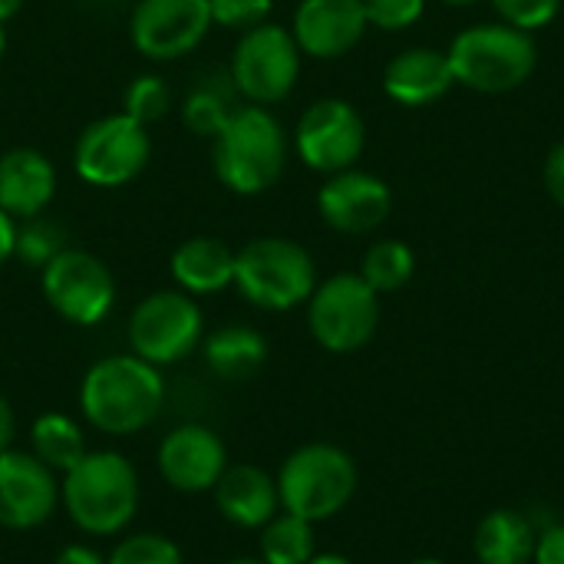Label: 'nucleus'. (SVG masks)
Instances as JSON below:
<instances>
[{"label":"nucleus","instance_id":"1","mask_svg":"<svg viewBox=\"0 0 564 564\" xmlns=\"http://www.w3.org/2000/svg\"><path fill=\"white\" fill-rule=\"evenodd\" d=\"M165 403V380L159 367L135 354H112L96 360L79 383L83 416L106 436H132L145 430Z\"/></svg>","mask_w":564,"mask_h":564},{"label":"nucleus","instance_id":"2","mask_svg":"<svg viewBox=\"0 0 564 564\" xmlns=\"http://www.w3.org/2000/svg\"><path fill=\"white\" fill-rule=\"evenodd\" d=\"M288 132L268 106L245 102L212 139V169L235 195L268 192L288 165Z\"/></svg>","mask_w":564,"mask_h":564},{"label":"nucleus","instance_id":"3","mask_svg":"<svg viewBox=\"0 0 564 564\" xmlns=\"http://www.w3.org/2000/svg\"><path fill=\"white\" fill-rule=\"evenodd\" d=\"M69 522L86 535L122 532L139 509V476L122 453H86L59 482Z\"/></svg>","mask_w":564,"mask_h":564},{"label":"nucleus","instance_id":"4","mask_svg":"<svg viewBox=\"0 0 564 564\" xmlns=\"http://www.w3.org/2000/svg\"><path fill=\"white\" fill-rule=\"evenodd\" d=\"M446 56L456 83L476 93H509L522 86L539 63L532 33L509 23H476L463 30Z\"/></svg>","mask_w":564,"mask_h":564},{"label":"nucleus","instance_id":"5","mask_svg":"<svg viewBox=\"0 0 564 564\" xmlns=\"http://www.w3.org/2000/svg\"><path fill=\"white\" fill-rule=\"evenodd\" d=\"M235 288L261 311H291L314 294L317 264L291 238H254L235 251Z\"/></svg>","mask_w":564,"mask_h":564},{"label":"nucleus","instance_id":"6","mask_svg":"<svg viewBox=\"0 0 564 564\" xmlns=\"http://www.w3.org/2000/svg\"><path fill=\"white\" fill-rule=\"evenodd\" d=\"M357 492V463L330 443H307L294 449L278 473L281 509L307 522H327Z\"/></svg>","mask_w":564,"mask_h":564},{"label":"nucleus","instance_id":"7","mask_svg":"<svg viewBox=\"0 0 564 564\" xmlns=\"http://www.w3.org/2000/svg\"><path fill=\"white\" fill-rule=\"evenodd\" d=\"M301 46L281 23H261L238 33L228 76L245 102L274 106L288 99L301 76Z\"/></svg>","mask_w":564,"mask_h":564},{"label":"nucleus","instance_id":"8","mask_svg":"<svg viewBox=\"0 0 564 564\" xmlns=\"http://www.w3.org/2000/svg\"><path fill=\"white\" fill-rule=\"evenodd\" d=\"M307 327L324 350L354 354L380 327V294L360 274H334L307 297Z\"/></svg>","mask_w":564,"mask_h":564},{"label":"nucleus","instance_id":"9","mask_svg":"<svg viewBox=\"0 0 564 564\" xmlns=\"http://www.w3.org/2000/svg\"><path fill=\"white\" fill-rule=\"evenodd\" d=\"M152 159L149 126L126 112L102 116L89 122L73 149L76 175L93 188H122L129 185Z\"/></svg>","mask_w":564,"mask_h":564},{"label":"nucleus","instance_id":"10","mask_svg":"<svg viewBox=\"0 0 564 564\" xmlns=\"http://www.w3.org/2000/svg\"><path fill=\"white\" fill-rule=\"evenodd\" d=\"M205 340V317L192 294L185 291H152L142 297L129 317L132 354L152 367H169L185 360Z\"/></svg>","mask_w":564,"mask_h":564},{"label":"nucleus","instance_id":"11","mask_svg":"<svg viewBox=\"0 0 564 564\" xmlns=\"http://www.w3.org/2000/svg\"><path fill=\"white\" fill-rule=\"evenodd\" d=\"M40 288L46 304L76 327H96L116 304V281L106 261L83 248H63L40 268Z\"/></svg>","mask_w":564,"mask_h":564},{"label":"nucleus","instance_id":"12","mask_svg":"<svg viewBox=\"0 0 564 564\" xmlns=\"http://www.w3.org/2000/svg\"><path fill=\"white\" fill-rule=\"evenodd\" d=\"M364 145L367 126L347 99H317L304 109V116L294 126L297 159L321 175L354 169L364 155Z\"/></svg>","mask_w":564,"mask_h":564},{"label":"nucleus","instance_id":"13","mask_svg":"<svg viewBox=\"0 0 564 564\" xmlns=\"http://www.w3.org/2000/svg\"><path fill=\"white\" fill-rule=\"evenodd\" d=\"M212 26L208 0H139L129 17L132 46L152 63H172L198 50Z\"/></svg>","mask_w":564,"mask_h":564},{"label":"nucleus","instance_id":"14","mask_svg":"<svg viewBox=\"0 0 564 564\" xmlns=\"http://www.w3.org/2000/svg\"><path fill=\"white\" fill-rule=\"evenodd\" d=\"M59 506L56 473L33 453H0V525L10 532L40 529Z\"/></svg>","mask_w":564,"mask_h":564},{"label":"nucleus","instance_id":"15","mask_svg":"<svg viewBox=\"0 0 564 564\" xmlns=\"http://www.w3.org/2000/svg\"><path fill=\"white\" fill-rule=\"evenodd\" d=\"M393 208V195L383 178L344 169L327 175V182L317 192V212L324 225H330L340 235H370L377 231Z\"/></svg>","mask_w":564,"mask_h":564},{"label":"nucleus","instance_id":"16","mask_svg":"<svg viewBox=\"0 0 564 564\" xmlns=\"http://www.w3.org/2000/svg\"><path fill=\"white\" fill-rule=\"evenodd\" d=\"M155 463L162 479L175 492L202 496L212 492L221 473L228 469V449L218 440V433H212L208 426L185 423L162 440Z\"/></svg>","mask_w":564,"mask_h":564},{"label":"nucleus","instance_id":"17","mask_svg":"<svg viewBox=\"0 0 564 564\" xmlns=\"http://www.w3.org/2000/svg\"><path fill=\"white\" fill-rule=\"evenodd\" d=\"M367 26L364 0H301L288 30L304 56L337 59L364 40Z\"/></svg>","mask_w":564,"mask_h":564},{"label":"nucleus","instance_id":"18","mask_svg":"<svg viewBox=\"0 0 564 564\" xmlns=\"http://www.w3.org/2000/svg\"><path fill=\"white\" fill-rule=\"evenodd\" d=\"M53 195H56V169L40 149L20 145L0 155V208L10 218L26 221L43 215Z\"/></svg>","mask_w":564,"mask_h":564},{"label":"nucleus","instance_id":"19","mask_svg":"<svg viewBox=\"0 0 564 564\" xmlns=\"http://www.w3.org/2000/svg\"><path fill=\"white\" fill-rule=\"evenodd\" d=\"M212 492H215V506L225 516V522H231L238 529H264L281 509L278 479H271L264 469H258L251 463L228 466Z\"/></svg>","mask_w":564,"mask_h":564},{"label":"nucleus","instance_id":"20","mask_svg":"<svg viewBox=\"0 0 564 564\" xmlns=\"http://www.w3.org/2000/svg\"><path fill=\"white\" fill-rule=\"evenodd\" d=\"M456 83L449 56L433 46H413L390 59L383 73V89L400 106H430L449 93Z\"/></svg>","mask_w":564,"mask_h":564},{"label":"nucleus","instance_id":"21","mask_svg":"<svg viewBox=\"0 0 564 564\" xmlns=\"http://www.w3.org/2000/svg\"><path fill=\"white\" fill-rule=\"evenodd\" d=\"M172 281L192 297L221 294L235 284V251L212 235H195L172 251Z\"/></svg>","mask_w":564,"mask_h":564},{"label":"nucleus","instance_id":"22","mask_svg":"<svg viewBox=\"0 0 564 564\" xmlns=\"http://www.w3.org/2000/svg\"><path fill=\"white\" fill-rule=\"evenodd\" d=\"M202 354L215 377L228 383H245L264 367L268 340L248 324H225L202 340Z\"/></svg>","mask_w":564,"mask_h":564},{"label":"nucleus","instance_id":"23","mask_svg":"<svg viewBox=\"0 0 564 564\" xmlns=\"http://www.w3.org/2000/svg\"><path fill=\"white\" fill-rule=\"evenodd\" d=\"M539 545L535 525L516 509H492L476 525V558L479 564H532Z\"/></svg>","mask_w":564,"mask_h":564},{"label":"nucleus","instance_id":"24","mask_svg":"<svg viewBox=\"0 0 564 564\" xmlns=\"http://www.w3.org/2000/svg\"><path fill=\"white\" fill-rule=\"evenodd\" d=\"M235 109H238V89L225 69V73L202 76L192 83V89L182 99V122L188 132L202 139H215Z\"/></svg>","mask_w":564,"mask_h":564},{"label":"nucleus","instance_id":"25","mask_svg":"<svg viewBox=\"0 0 564 564\" xmlns=\"http://www.w3.org/2000/svg\"><path fill=\"white\" fill-rule=\"evenodd\" d=\"M30 443H33V456L53 473H69L89 453L79 423L63 413L36 416L30 430Z\"/></svg>","mask_w":564,"mask_h":564},{"label":"nucleus","instance_id":"26","mask_svg":"<svg viewBox=\"0 0 564 564\" xmlns=\"http://www.w3.org/2000/svg\"><path fill=\"white\" fill-rule=\"evenodd\" d=\"M314 522L281 512L261 529V562L307 564L314 558Z\"/></svg>","mask_w":564,"mask_h":564},{"label":"nucleus","instance_id":"27","mask_svg":"<svg viewBox=\"0 0 564 564\" xmlns=\"http://www.w3.org/2000/svg\"><path fill=\"white\" fill-rule=\"evenodd\" d=\"M413 271H416V254L410 251V245L393 241V238L370 245V251L364 254V264H360V278L377 294H393V291L406 288Z\"/></svg>","mask_w":564,"mask_h":564},{"label":"nucleus","instance_id":"28","mask_svg":"<svg viewBox=\"0 0 564 564\" xmlns=\"http://www.w3.org/2000/svg\"><path fill=\"white\" fill-rule=\"evenodd\" d=\"M66 245V231L59 221H50L43 215L17 221V245H13V258H20L30 268H43L50 264Z\"/></svg>","mask_w":564,"mask_h":564},{"label":"nucleus","instance_id":"29","mask_svg":"<svg viewBox=\"0 0 564 564\" xmlns=\"http://www.w3.org/2000/svg\"><path fill=\"white\" fill-rule=\"evenodd\" d=\"M169 109H172V89H169V83H165L162 76H155V73L135 76V79L126 86V93H122V112L132 116V119H139L142 126L162 119Z\"/></svg>","mask_w":564,"mask_h":564},{"label":"nucleus","instance_id":"30","mask_svg":"<svg viewBox=\"0 0 564 564\" xmlns=\"http://www.w3.org/2000/svg\"><path fill=\"white\" fill-rule=\"evenodd\" d=\"M106 564H185V558H182V549L172 539L142 532V535L122 539L109 552Z\"/></svg>","mask_w":564,"mask_h":564},{"label":"nucleus","instance_id":"31","mask_svg":"<svg viewBox=\"0 0 564 564\" xmlns=\"http://www.w3.org/2000/svg\"><path fill=\"white\" fill-rule=\"evenodd\" d=\"M208 7H212V23L215 26L245 33L251 26L268 23V17L274 10V0H208Z\"/></svg>","mask_w":564,"mask_h":564},{"label":"nucleus","instance_id":"32","mask_svg":"<svg viewBox=\"0 0 564 564\" xmlns=\"http://www.w3.org/2000/svg\"><path fill=\"white\" fill-rule=\"evenodd\" d=\"M492 7L499 10L502 23L532 33L539 26H549L558 17L562 0H492Z\"/></svg>","mask_w":564,"mask_h":564},{"label":"nucleus","instance_id":"33","mask_svg":"<svg viewBox=\"0 0 564 564\" xmlns=\"http://www.w3.org/2000/svg\"><path fill=\"white\" fill-rule=\"evenodd\" d=\"M426 10V0H364L367 23L387 33L413 26Z\"/></svg>","mask_w":564,"mask_h":564},{"label":"nucleus","instance_id":"34","mask_svg":"<svg viewBox=\"0 0 564 564\" xmlns=\"http://www.w3.org/2000/svg\"><path fill=\"white\" fill-rule=\"evenodd\" d=\"M532 564H564V525H549L539 535Z\"/></svg>","mask_w":564,"mask_h":564},{"label":"nucleus","instance_id":"35","mask_svg":"<svg viewBox=\"0 0 564 564\" xmlns=\"http://www.w3.org/2000/svg\"><path fill=\"white\" fill-rule=\"evenodd\" d=\"M545 188L564 208V142H558L545 159Z\"/></svg>","mask_w":564,"mask_h":564},{"label":"nucleus","instance_id":"36","mask_svg":"<svg viewBox=\"0 0 564 564\" xmlns=\"http://www.w3.org/2000/svg\"><path fill=\"white\" fill-rule=\"evenodd\" d=\"M13 245H17V218H10L0 208V268L13 258Z\"/></svg>","mask_w":564,"mask_h":564},{"label":"nucleus","instance_id":"37","mask_svg":"<svg viewBox=\"0 0 564 564\" xmlns=\"http://www.w3.org/2000/svg\"><path fill=\"white\" fill-rule=\"evenodd\" d=\"M53 564H106L99 552H93L89 545H66Z\"/></svg>","mask_w":564,"mask_h":564},{"label":"nucleus","instance_id":"38","mask_svg":"<svg viewBox=\"0 0 564 564\" xmlns=\"http://www.w3.org/2000/svg\"><path fill=\"white\" fill-rule=\"evenodd\" d=\"M13 433H17L13 410H10L7 397H0V453H3V449H10V443H13Z\"/></svg>","mask_w":564,"mask_h":564},{"label":"nucleus","instance_id":"39","mask_svg":"<svg viewBox=\"0 0 564 564\" xmlns=\"http://www.w3.org/2000/svg\"><path fill=\"white\" fill-rule=\"evenodd\" d=\"M23 10V0H0V23L13 20Z\"/></svg>","mask_w":564,"mask_h":564},{"label":"nucleus","instance_id":"40","mask_svg":"<svg viewBox=\"0 0 564 564\" xmlns=\"http://www.w3.org/2000/svg\"><path fill=\"white\" fill-rule=\"evenodd\" d=\"M307 564H354V562H350V558H344V555H334V552H330V555H314Z\"/></svg>","mask_w":564,"mask_h":564},{"label":"nucleus","instance_id":"41","mask_svg":"<svg viewBox=\"0 0 564 564\" xmlns=\"http://www.w3.org/2000/svg\"><path fill=\"white\" fill-rule=\"evenodd\" d=\"M3 50H7V33H3V23H0V59H3Z\"/></svg>","mask_w":564,"mask_h":564},{"label":"nucleus","instance_id":"42","mask_svg":"<svg viewBox=\"0 0 564 564\" xmlns=\"http://www.w3.org/2000/svg\"><path fill=\"white\" fill-rule=\"evenodd\" d=\"M410 564H446L443 558H416V562H410Z\"/></svg>","mask_w":564,"mask_h":564},{"label":"nucleus","instance_id":"43","mask_svg":"<svg viewBox=\"0 0 564 564\" xmlns=\"http://www.w3.org/2000/svg\"><path fill=\"white\" fill-rule=\"evenodd\" d=\"M228 564H264L261 558H235V562H228Z\"/></svg>","mask_w":564,"mask_h":564},{"label":"nucleus","instance_id":"44","mask_svg":"<svg viewBox=\"0 0 564 564\" xmlns=\"http://www.w3.org/2000/svg\"><path fill=\"white\" fill-rule=\"evenodd\" d=\"M443 3H449V7H466V3H476V0H443Z\"/></svg>","mask_w":564,"mask_h":564}]
</instances>
